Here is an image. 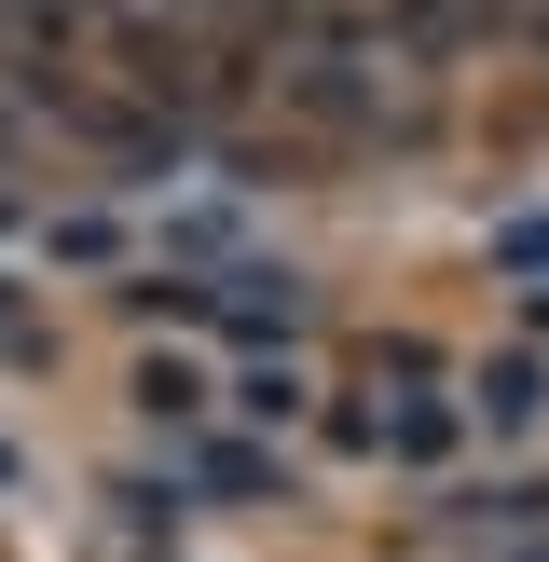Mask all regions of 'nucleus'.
<instances>
[{"label": "nucleus", "instance_id": "obj_1", "mask_svg": "<svg viewBox=\"0 0 549 562\" xmlns=\"http://www.w3.org/2000/svg\"><path fill=\"white\" fill-rule=\"evenodd\" d=\"M289 97L344 137H384V124H426L439 110V42H412L399 14H357V27H316L289 55Z\"/></svg>", "mask_w": 549, "mask_h": 562}, {"label": "nucleus", "instance_id": "obj_2", "mask_svg": "<svg viewBox=\"0 0 549 562\" xmlns=\"http://www.w3.org/2000/svg\"><path fill=\"white\" fill-rule=\"evenodd\" d=\"M467 412H481L494 439H522L549 412V371H536V357H481V371H467Z\"/></svg>", "mask_w": 549, "mask_h": 562}, {"label": "nucleus", "instance_id": "obj_3", "mask_svg": "<svg viewBox=\"0 0 549 562\" xmlns=\"http://www.w3.org/2000/svg\"><path fill=\"white\" fill-rule=\"evenodd\" d=\"M137 412H152V426H179V439H192V426H206V412H220V384L192 371V357H152V371H137Z\"/></svg>", "mask_w": 549, "mask_h": 562}, {"label": "nucleus", "instance_id": "obj_4", "mask_svg": "<svg viewBox=\"0 0 549 562\" xmlns=\"http://www.w3.org/2000/svg\"><path fill=\"white\" fill-rule=\"evenodd\" d=\"M234 412H247V426H289V412H302V371H247Z\"/></svg>", "mask_w": 549, "mask_h": 562}, {"label": "nucleus", "instance_id": "obj_5", "mask_svg": "<svg viewBox=\"0 0 549 562\" xmlns=\"http://www.w3.org/2000/svg\"><path fill=\"white\" fill-rule=\"evenodd\" d=\"M0 329H14V274H0Z\"/></svg>", "mask_w": 549, "mask_h": 562}, {"label": "nucleus", "instance_id": "obj_6", "mask_svg": "<svg viewBox=\"0 0 549 562\" xmlns=\"http://www.w3.org/2000/svg\"><path fill=\"white\" fill-rule=\"evenodd\" d=\"M0 494H14V439H0Z\"/></svg>", "mask_w": 549, "mask_h": 562}]
</instances>
